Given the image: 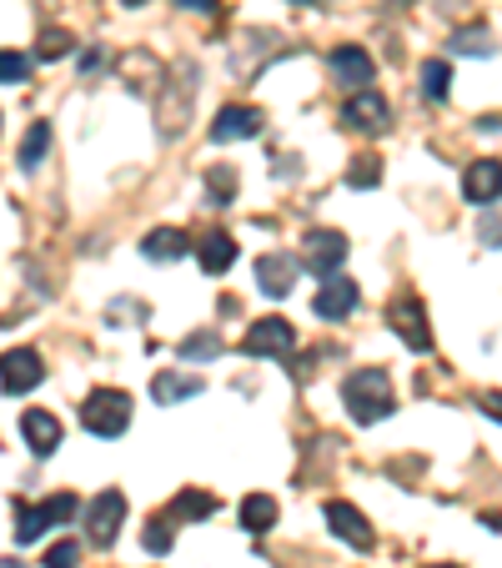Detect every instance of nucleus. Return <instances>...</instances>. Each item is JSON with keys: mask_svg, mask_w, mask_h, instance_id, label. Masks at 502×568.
Masks as SVG:
<instances>
[{"mask_svg": "<svg viewBox=\"0 0 502 568\" xmlns=\"http://www.w3.org/2000/svg\"><path fill=\"white\" fill-rule=\"evenodd\" d=\"M342 403H347V412H352V423H362V428L382 423L387 412H392V383H387V372L357 368L342 383Z\"/></svg>", "mask_w": 502, "mask_h": 568, "instance_id": "nucleus-1", "label": "nucleus"}, {"mask_svg": "<svg viewBox=\"0 0 502 568\" xmlns=\"http://www.w3.org/2000/svg\"><path fill=\"white\" fill-rule=\"evenodd\" d=\"M80 423L96 437H121L131 428V397L116 393V387H101V393H91L80 403Z\"/></svg>", "mask_w": 502, "mask_h": 568, "instance_id": "nucleus-2", "label": "nucleus"}, {"mask_svg": "<svg viewBox=\"0 0 502 568\" xmlns=\"http://www.w3.org/2000/svg\"><path fill=\"white\" fill-rule=\"evenodd\" d=\"M80 508L76 493H51V498L40 503V508H30V503H15V543H36L46 529H55V523H71Z\"/></svg>", "mask_w": 502, "mask_h": 568, "instance_id": "nucleus-3", "label": "nucleus"}, {"mask_svg": "<svg viewBox=\"0 0 502 568\" xmlns=\"http://www.w3.org/2000/svg\"><path fill=\"white\" fill-rule=\"evenodd\" d=\"M121 523H126V493L121 489H101L91 498V508H86V533H91L96 548H111L121 533Z\"/></svg>", "mask_w": 502, "mask_h": 568, "instance_id": "nucleus-4", "label": "nucleus"}, {"mask_svg": "<svg viewBox=\"0 0 502 568\" xmlns=\"http://www.w3.org/2000/svg\"><path fill=\"white\" fill-rule=\"evenodd\" d=\"M387 322H392V332L412 347V353H432V328H427V307L417 302V297H397V302L387 307Z\"/></svg>", "mask_w": 502, "mask_h": 568, "instance_id": "nucleus-5", "label": "nucleus"}, {"mask_svg": "<svg viewBox=\"0 0 502 568\" xmlns=\"http://www.w3.org/2000/svg\"><path fill=\"white\" fill-rule=\"evenodd\" d=\"M291 347H297V332H291L287 318L251 322L247 337H241V353L247 357H291Z\"/></svg>", "mask_w": 502, "mask_h": 568, "instance_id": "nucleus-6", "label": "nucleus"}, {"mask_svg": "<svg viewBox=\"0 0 502 568\" xmlns=\"http://www.w3.org/2000/svg\"><path fill=\"white\" fill-rule=\"evenodd\" d=\"M40 383H46V362H40L36 347H15V353L0 357V387L11 397L30 393V387H40Z\"/></svg>", "mask_w": 502, "mask_h": 568, "instance_id": "nucleus-7", "label": "nucleus"}, {"mask_svg": "<svg viewBox=\"0 0 502 568\" xmlns=\"http://www.w3.org/2000/svg\"><path fill=\"white\" fill-rule=\"evenodd\" d=\"M357 302H362L357 282L342 277V272H331V277L322 282V292H317V302H312V312H317L322 322H342V318H352V312H357Z\"/></svg>", "mask_w": 502, "mask_h": 568, "instance_id": "nucleus-8", "label": "nucleus"}, {"mask_svg": "<svg viewBox=\"0 0 502 568\" xmlns=\"http://www.w3.org/2000/svg\"><path fill=\"white\" fill-rule=\"evenodd\" d=\"M347 262V237L342 232H312L302 242V267L306 272H317V277H331V272H342Z\"/></svg>", "mask_w": 502, "mask_h": 568, "instance_id": "nucleus-9", "label": "nucleus"}, {"mask_svg": "<svg viewBox=\"0 0 502 568\" xmlns=\"http://www.w3.org/2000/svg\"><path fill=\"white\" fill-rule=\"evenodd\" d=\"M266 116L262 107H222L212 121V141L226 146V141H247V136H262Z\"/></svg>", "mask_w": 502, "mask_h": 568, "instance_id": "nucleus-10", "label": "nucleus"}, {"mask_svg": "<svg viewBox=\"0 0 502 568\" xmlns=\"http://www.w3.org/2000/svg\"><path fill=\"white\" fill-rule=\"evenodd\" d=\"M21 433H26V443H30V453H36V458H51V453L66 443V428H61V418H51L46 408L21 412Z\"/></svg>", "mask_w": 502, "mask_h": 568, "instance_id": "nucleus-11", "label": "nucleus"}, {"mask_svg": "<svg viewBox=\"0 0 502 568\" xmlns=\"http://www.w3.org/2000/svg\"><path fill=\"white\" fill-rule=\"evenodd\" d=\"M463 197L473 201V207H492V201L502 197V161H492V157L473 161L463 172Z\"/></svg>", "mask_w": 502, "mask_h": 568, "instance_id": "nucleus-12", "label": "nucleus"}, {"mask_svg": "<svg viewBox=\"0 0 502 568\" xmlns=\"http://www.w3.org/2000/svg\"><path fill=\"white\" fill-rule=\"evenodd\" d=\"M327 523L337 539H347L357 554H367V548H377V533H372V523L352 508V503H327Z\"/></svg>", "mask_w": 502, "mask_h": 568, "instance_id": "nucleus-13", "label": "nucleus"}, {"mask_svg": "<svg viewBox=\"0 0 502 568\" xmlns=\"http://www.w3.org/2000/svg\"><path fill=\"white\" fill-rule=\"evenodd\" d=\"M342 121L352 126V132L372 136V132H387V121H392V111H387L382 96H372V91H357L352 101L342 107Z\"/></svg>", "mask_w": 502, "mask_h": 568, "instance_id": "nucleus-14", "label": "nucleus"}, {"mask_svg": "<svg viewBox=\"0 0 502 568\" xmlns=\"http://www.w3.org/2000/svg\"><path fill=\"white\" fill-rule=\"evenodd\" d=\"M291 282H297V257H281V251L256 257V287H262L266 297H287Z\"/></svg>", "mask_w": 502, "mask_h": 568, "instance_id": "nucleus-15", "label": "nucleus"}, {"mask_svg": "<svg viewBox=\"0 0 502 568\" xmlns=\"http://www.w3.org/2000/svg\"><path fill=\"white\" fill-rule=\"evenodd\" d=\"M197 262L206 277H226L231 262H237V242L226 237V232H206V237L197 242Z\"/></svg>", "mask_w": 502, "mask_h": 568, "instance_id": "nucleus-16", "label": "nucleus"}, {"mask_svg": "<svg viewBox=\"0 0 502 568\" xmlns=\"http://www.w3.org/2000/svg\"><path fill=\"white\" fill-rule=\"evenodd\" d=\"M331 76L342 81V86H367L377 76V66H372V55L362 46H337L331 51Z\"/></svg>", "mask_w": 502, "mask_h": 568, "instance_id": "nucleus-17", "label": "nucleus"}, {"mask_svg": "<svg viewBox=\"0 0 502 568\" xmlns=\"http://www.w3.org/2000/svg\"><path fill=\"white\" fill-rule=\"evenodd\" d=\"M186 251H191V242H186L181 226H156V232L141 242V257H151V262H181Z\"/></svg>", "mask_w": 502, "mask_h": 568, "instance_id": "nucleus-18", "label": "nucleus"}, {"mask_svg": "<svg viewBox=\"0 0 502 568\" xmlns=\"http://www.w3.org/2000/svg\"><path fill=\"white\" fill-rule=\"evenodd\" d=\"M241 529H247V533H272V529H277V498H266V493H247V498H241Z\"/></svg>", "mask_w": 502, "mask_h": 568, "instance_id": "nucleus-19", "label": "nucleus"}, {"mask_svg": "<svg viewBox=\"0 0 502 568\" xmlns=\"http://www.w3.org/2000/svg\"><path fill=\"white\" fill-rule=\"evenodd\" d=\"M201 387H206V383H201V378H191V372H161L156 383H151V397L172 408V403H181V397H197Z\"/></svg>", "mask_w": 502, "mask_h": 568, "instance_id": "nucleus-20", "label": "nucleus"}, {"mask_svg": "<svg viewBox=\"0 0 502 568\" xmlns=\"http://www.w3.org/2000/svg\"><path fill=\"white\" fill-rule=\"evenodd\" d=\"M212 514H216V498L201 489L176 493V503H172V518H181V523H201V518H212Z\"/></svg>", "mask_w": 502, "mask_h": 568, "instance_id": "nucleus-21", "label": "nucleus"}, {"mask_svg": "<svg viewBox=\"0 0 502 568\" xmlns=\"http://www.w3.org/2000/svg\"><path fill=\"white\" fill-rule=\"evenodd\" d=\"M222 332H212V328H201V332H191L181 343V362H212V357H222Z\"/></svg>", "mask_w": 502, "mask_h": 568, "instance_id": "nucleus-22", "label": "nucleus"}, {"mask_svg": "<svg viewBox=\"0 0 502 568\" xmlns=\"http://www.w3.org/2000/svg\"><path fill=\"white\" fill-rule=\"evenodd\" d=\"M377 182H382V161L372 157V151H362V157L347 166V186H352V192H367V186H377Z\"/></svg>", "mask_w": 502, "mask_h": 568, "instance_id": "nucleus-23", "label": "nucleus"}, {"mask_svg": "<svg viewBox=\"0 0 502 568\" xmlns=\"http://www.w3.org/2000/svg\"><path fill=\"white\" fill-rule=\"evenodd\" d=\"M46 146H51V126H46V121H36V126L26 132V141H21V166H26V172H36V166H40Z\"/></svg>", "mask_w": 502, "mask_h": 568, "instance_id": "nucleus-24", "label": "nucleus"}, {"mask_svg": "<svg viewBox=\"0 0 502 568\" xmlns=\"http://www.w3.org/2000/svg\"><path fill=\"white\" fill-rule=\"evenodd\" d=\"M141 543H146V554H172V543H176V523L172 518H151L146 523V533H141Z\"/></svg>", "mask_w": 502, "mask_h": 568, "instance_id": "nucleus-25", "label": "nucleus"}, {"mask_svg": "<svg viewBox=\"0 0 502 568\" xmlns=\"http://www.w3.org/2000/svg\"><path fill=\"white\" fill-rule=\"evenodd\" d=\"M448 46H452V51H457V55H492V51H498V46H492V36H488V30H482V26L457 30V36H452Z\"/></svg>", "mask_w": 502, "mask_h": 568, "instance_id": "nucleus-26", "label": "nucleus"}, {"mask_svg": "<svg viewBox=\"0 0 502 568\" xmlns=\"http://www.w3.org/2000/svg\"><path fill=\"white\" fill-rule=\"evenodd\" d=\"M448 81H452L448 61H427L423 66V96L427 101H442V96H448Z\"/></svg>", "mask_w": 502, "mask_h": 568, "instance_id": "nucleus-27", "label": "nucleus"}, {"mask_svg": "<svg viewBox=\"0 0 502 568\" xmlns=\"http://www.w3.org/2000/svg\"><path fill=\"white\" fill-rule=\"evenodd\" d=\"M30 76V55L21 51H0V86H21Z\"/></svg>", "mask_w": 502, "mask_h": 568, "instance_id": "nucleus-28", "label": "nucleus"}, {"mask_svg": "<svg viewBox=\"0 0 502 568\" xmlns=\"http://www.w3.org/2000/svg\"><path fill=\"white\" fill-rule=\"evenodd\" d=\"M71 51H76V40L66 30H40V46H36L40 61H55V55H71Z\"/></svg>", "mask_w": 502, "mask_h": 568, "instance_id": "nucleus-29", "label": "nucleus"}, {"mask_svg": "<svg viewBox=\"0 0 502 568\" xmlns=\"http://www.w3.org/2000/svg\"><path fill=\"white\" fill-rule=\"evenodd\" d=\"M206 186H212V201H216V207H226V201L237 197V172H231V166H216V172L206 176Z\"/></svg>", "mask_w": 502, "mask_h": 568, "instance_id": "nucleus-30", "label": "nucleus"}, {"mask_svg": "<svg viewBox=\"0 0 502 568\" xmlns=\"http://www.w3.org/2000/svg\"><path fill=\"white\" fill-rule=\"evenodd\" d=\"M76 564H80V543H71V539H61L46 554V568H76Z\"/></svg>", "mask_w": 502, "mask_h": 568, "instance_id": "nucleus-31", "label": "nucleus"}, {"mask_svg": "<svg viewBox=\"0 0 502 568\" xmlns=\"http://www.w3.org/2000/svg\"><path fill=\"white\" fill-rule=\"evenodd\" d=\"M477 237L488 242V247H502V217H498V212H488V217H482V226H477Z\"/></svg>", "mask_w": 502, "mask_h": 568, "instance_id": "nucleus-32", "label": "nucleus"}, {"mask_svg": "<svg viewBox=\"0 0 502 568\" xmlns=\"http://www.w3.org/2000/svg\"><path fill=\"white\" fill-rule=\"evenodd\" d=\"M477 408H482L488 418H498V423H502V393H482V397H477Z\"/></svg>", "mask_w": 502, "mask_h": 568, "instance_id": "nucleus-33", "label": "nucleus"}, {"mask_svg": "<svg viewBox=\"0 0 502 568\" xmlns=\"http://www.w3.org/2000/svg\"><path fill=\"white\" fill-rule=\"evenodd\" d=\"M80 71H86V76H91V71H106V51H91L80 61Z\"/></svg>", "mask_w": 502, "mask_h": 568, "instance_id": "nucleus-34", "label": "nucleus"}, {"mask_svg": "<svg viewBox=\"0 0 502 568\" xmlns=\"http://www.w3.org/2000/svg\"><path fill=\"white\" fill-rule=\"evenodd\" d=\"M176 5H186V11H201V15L216 11V0H176Z\"/></svg>", "mask_w": 502, "mask_h": 568, "instance_id": "nucleus-35", "label": "nucleus"}, {"mask_svg": "<svg viewBox=\"0 0 502 568\" xmlns=\"http://www.w3.org/2000/svg\"><path fill=\"white\" fill-rule=\"evenodd\" d=\"M0 568H26V564L21 558H0Z\"/></svg>", "mask_w": 502, "mask_h": 568, "instance_id": "nucleus-36", "label": "nucleus"}, {"mask_svg": "<svg viewBox=\"0 0 502 568\" xmlns=\"http://www.w3.org/2000/svg\"><path fill=\"white\" fill-rule=\"evenodd\" d=\"M287 5H317V0H287Z\"/></svg>", "mask_w": 502, "mask_h": 568, "instance_id": "nucleus-37", "label": "nucleus"}, {"mask_svg": "<svg viewBox=\"0 0 502 568\" xmlns=\"http://www.w3.org/2000/svg\"><path fill=\"white\" fill-rule=\"evenodd\" d=\"M427 568H452V564H427Z\"/></svg>", "mask_w": 502, "mask_h": 568, "instance_id": "nucleus-38", "label": "nucleus"}, {"mask_svg": "<svg viewBox=\"0 0 502 568\" xmlns=\"http://www.w3.org/2000/svg\"><path fill=\"white\" fill-rule=\"evenodd\" d=\"M126 5H146V0H126Z\"/></svg>", "mask_w": 502, "mask_h": 568, "instance_id": "nucleus-39", "label": "nucleus"}]
</instances>
